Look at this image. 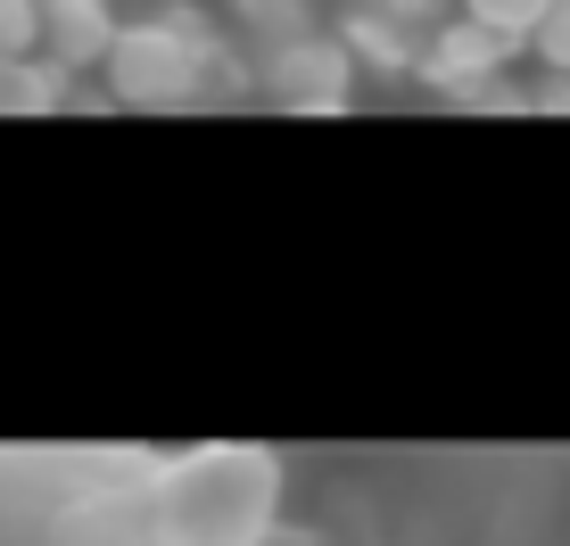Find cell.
I'll use <instances>...</instances> for the list:
<instances>
[{
	"label": "cell",
	"instance_id": "6",
	"mask_svg": "<svg viewBox=\"0 0 570 546\" xmlns=\"http://www.w3.org/2000/svg\"><path fill=\"white\" fill-rule=\"evenodd\" d=\"M340 50L356 58V75H414V58H422V33L356 0V17L340 26Z\"/></svg>",
	"mask_w": 570,
	"mask_h": 546
},
{
	"label": "cell",
	"instance_id": "5",
	"mask_svg": "<svg viewBox=\"0 0 570 546\" xmlns=\"http://www.w3.org/2000/svg\"><path fill=\"white\" fill-rule=\"evenodd\" d=\"M116 33V0H33V58H50L58 75L100 67Z\"/></svg>",
	"mask_w": 570,
	"mask_h": 546
},
{
	"label": "cell",
	"instance_id": "2",
	"mask_svg": "<svg viewBox=\"0 0 570 546\" xmlns=\"http://www.w3.org/2000/svg\"><path fill=\"white\" fill-rule=\"evenodd\" d=\"M215 58H224V42L199 26L190 9H157V17H116L108 50H100V75H108V100L116 108H199L207 84H215Z\"/></svg>",
	"mask_w": 570,
	"mask_h": 546
},
{
	"label": "cell",
	"instance_id": "8",
	"mask_svg": "<svg viewBox=\"0 0 570 546\" xmlns=\"http://www.w3.org/2000/svg\"><path fill=\"white\" fill-rule=\"evenodd\" d=\"M521 50L538 58L546 75H570V0H546V9H538V26L521 33Z\"/></svg>",
	"mask_w": 570,
	"mask_h": 546
},
{
	"label": "cell",
	"instance_id": "9",
	"mask_svg": "<svg viewBox=\"0 0 570 546\" xmlns=\"http://www.w3.org/2000/svg\"><path fill=\"white\" fill-rule=\"evenodd\" d=\"M538 9H546V0H455V17H471V26H488V33H504V42H521V33L538 26Z\"/></svg>",
	"mask_w": 570,
	"mask_h": 546
},
{
	"label": "cell",
	"instance_id": "10",
	"mask_svg": "<svg viewBox=\"0 0 570 546\" xmlns=\"http://www.w3.org/2000/svg\"><path fill=\"white\" fill-rule=\"evenodd\" d=\"M0 58H33V0H0Z\"/></svg>",
	"mask_w": 570,
	"mask_h": 546
},
{
	"label": "cell",
	"instance_id": "7",
	"mask_svg": "<svg viewBox=\"0 0 570 546\" xmlns=\"http://www.w3.org/2000/svg\"><path fill=\"white\" fill-rule=\"evenodd\" d=\"M224 9L240 17V33L257 50H273V42H289V33L314 26V0H224Z\"/></svg>",
	"mask_w": 570,
	"mask_h": 546
},
{
	"label": "cell",
	"instance_id": "4",
	"mask_svg": "<svg viewBox=\"0 0 570 546\" xmlns=\"http://www.w3.org/2000/svg\"><path fill=\"white\" fill-rule=\"evenodd\" d=\"M513 50H521V42L471 26V17H439V26L422 33L414 75H422L430 91H446V100H529V91L504 84V75H513Z\"/></svg>",
	"mask_w": 570,
	"mask_h": 546
},
{
	"label": "cell",
	"instance_id": "3",
	"mask_svg": "<svg viewBox=\"0 0 570 546\" xmlns=\"http://www.w3.org/2000/svg\"><path fill=\"white\" fill-rule=\"evenodd\" d=\"M257 91L289 116H331V108L356 100V58L340 50V33L306 26V33H289V42L257 50Z\"/></svg>",
	"mask_w": 570,
	"mask_h": 546
},
{
	"label": "cell",
	"instance_id": "11",
	"mask_svg": "<svg viewBox=\"0 0 570 546\" xmlns=\"http://www.w3.org/2000/svg\"><path fill=\"white\" fill-rule=\"evenodd\" d=\"M364 9H381V17H397V26L430 33V26H439V17H455V0H364Z\"/></svg>",
	"mask_w": 570,
	"mask_h": 546
},
{
	"label": "cell",
	"instance_id": "1",
	"mask_svg": "<svg viewBox=\"0 0 570 546\" xmlns=\"http://www.w3.org/2000/svg\"><path fill=\"white\" fill-rule=\"evenodd\" d=\"M149 546H265L282 521V456L248 439H207L157 464L141 497Z\"/></svg>",
	"mask_w": 570,
	"mask_h": 546
}]
</instances>
